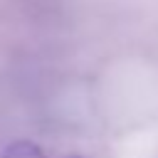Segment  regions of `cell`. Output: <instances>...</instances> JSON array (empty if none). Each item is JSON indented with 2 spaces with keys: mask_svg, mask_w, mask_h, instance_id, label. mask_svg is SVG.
<instances>
[{
  "mask_svg": "<svg viewBox=\"0 0 158 158\" xmlns=\"http://www.w3.org/2000/svg\"><path fill=\"white\" fill-rule=\"evenodd\" d=\"M2 158H47V156L42 153L40 146H35L30 141H17L2 153Z\"/></svg>",
  "mask_w": 158,
  "mask_h": 158,
  "instance_id": "cell-1",
  "label": "cell"
}]
</instances>
